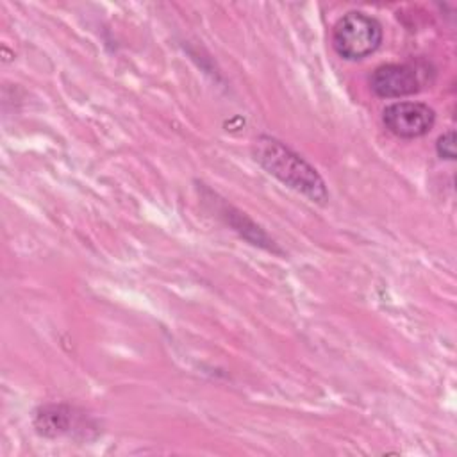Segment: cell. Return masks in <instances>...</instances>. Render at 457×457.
I'll list each match as a JSON object with an SVG mask.
<instances>
[{
	"label": "cell",
	"mask_w": 457,
	"mask_h": 457,
	"mask_svg": "<svg viewBox=\"0 0 457 457\" xmlns=\"http://www.w3.org/2000/svg\"><path fill=\"white\" fill-rule=\"evenodd\" d=\"M252 152L255 161L287 187L305 195L312 202L321 204L328 198L327 186L320 173L278 139L261 136L255 139Z\"/></svg>",
	"instance_id": "6da1fadb"
},
{
	"label": "cell",
	"mask_w": 457,
	"mask_h": 457,
	"mask_svg": "<svg viewBox=\"0 0 457 457\" xmlns=\"http://www.w3.org/2000/svg\"><path fill=\"white\" fill-rule=\"evenodd\" d=\"M382 43V25L377 18L350 11L337 20L332 30V46L346 61H361L378 50Z\"/></svg>",
	"instance_id": "7a4b0ae2"
},
{
	"label": "cell",
	"mask_w": 457,
	"mask_h": 457,
	"mask_svg": "<svg viewBox=\"0 0 457 457\" xmlns=\"http://www.w3.org/2000/svg\"><path fill=\"white\" fill-rule=\"evenodd\" d=\"M382 121L396 137L416 139L432 130L436 112L421 102H395L384 109Z\"/></svg>",
	"instance_id": "3957f363"
},
{
	"label": "cell",
	"mask_w": 457,
	"mask_h": 457,
	"mask_svg": "<svg viewBox=\"0 0 457 457\" xmlns=\"http://www.w3.org/2000/svg\"><path fill=\"white\" fill-rule=\"evenodd\" d=\"M423 77L412 62H387L377 66L370 75V87L380 98H400L421 89Z\"/></svg>",
	"instance_id": "277c9868"
},
{
	"label": "cell",
	"mask_w": 457,
	"mask_h": 457,
	"mask_svg": "<svg viewBox=\"0 0 457 457\" xmlns=\"http://www.w3.org/2000/svg\"><path fill=\"white\" fill-rule=\"evenodd\" d=\"M71 409L66 405L41 407L34 418V427L41 436L57 437L70 430Z\"/></svg>",
	"instance_id": "5b68a950"
},
{
	"label": "cell",
	"mask_w": 457,
	"mask_h": 457,
	"mask_svg": "<svg viewBox=\"0 0 457 457\" xmlns=\"http://www.w3.org/2000/svg\"><path fill=\"white\" fill-rule=\"evenodd\" d=\"M436 150H437V155H439L441 159L453 161V159H455V132H453V130H448V132L441 134V136L437 137Z\"/></svg>",
	"instance_id": "8992f818"
}]
</instances>
